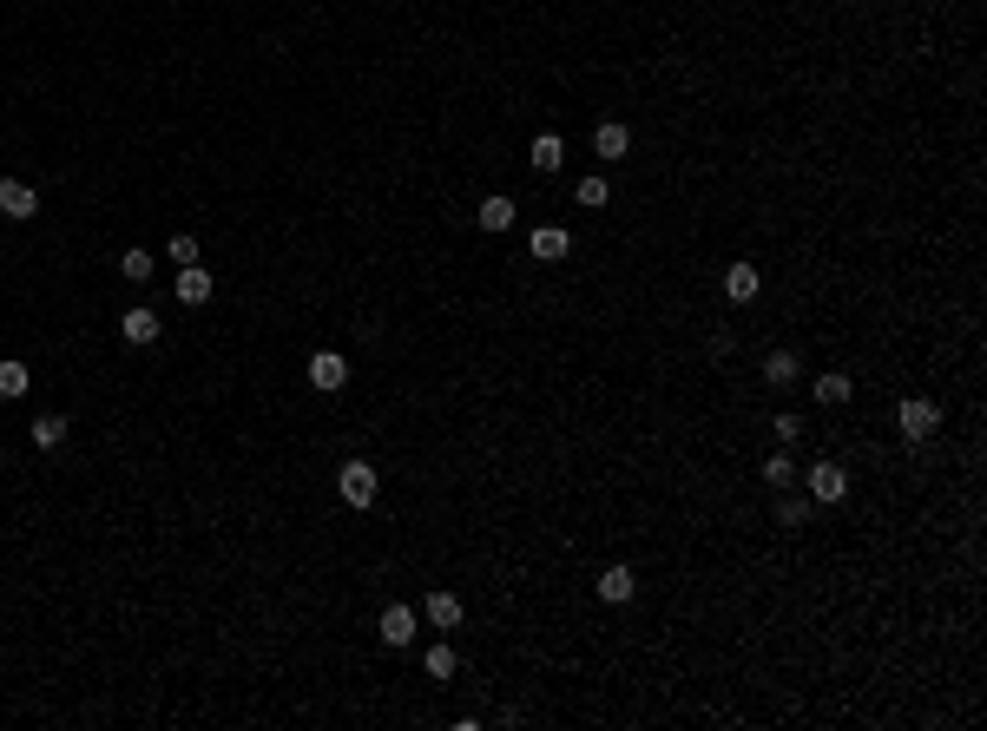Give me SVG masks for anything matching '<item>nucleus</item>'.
Returning <instances> with one entry per match:
<instances>
[{
    "label": "nucleus",
    "instance_id": "nucleus-1",
    "mask_svg": "<svg viewBox=\"0 0 987 731\" xmlns=\"http://www.w3.org/2000/svg\"><path fill=\"white\" fill-rule=\"evenodd\" d=\"M336 494H343L349 508H369V501L382 494V475H376V468H369L362 455H349L343 468H336Z\"/></svg>",
    "mask_w": 987,
    "mask_h": 731
},
{
    "label": "nucleus",
    "instance_id": "nucleus-2",
    "mask_svg": "<svg viewBox=\"0 0 987 731\" xmlns=\"http://www.w3.org/2000/svg\"><path fill=\"white\" fill-rule=\"evenodd\" d=\"M895 429H902V442H928V435L941 429V409L928 396H909V402H895Z\"/></svg>",
    "mask_w": 987,
    "mask_h": 731
},
{
    "label": "nucleus",
    "instance_id": "nucleus-3",
    "mask_svg": "<svg viewBox=\"0 0 987 731\" xmlns=\"http://www.w3.org/2000/svg\"><path fill=\"white\" fill-rule=\"evenodd\" d=\"M803 488H810V501H823V508H836L849 494V475L843 461H816V468H803Z\"/></svg>",
    "mask_w": 987,
    "mask_h": 731
},
{
    "label": "nucleus",
    "instance_id": "nucleus-4",
    "mask_svg": "<svg viewBox=\"0 0 987 731\" xmlns=\"http://www.w3.org/2000/svg\"><path fill=\"white\" fill-rule=\"evenodd\" d=\"M415 633H422V613H415V606H382V620H376V639L382 646H415Z\"/></svg>",
    "mask_w": 987,
    "mask_h": 731
},
{
    "label": "nucleus",
    "instance_id": "nucleus-5",
    "mask_svg": "<svg viewBox=\"0 0 987 731\" xmlns=\"http://www.w3.org/2000/svg\"><path fill=\"white\" fill-rule=\"evenodd\" d=\"M0 218H14V224L40 218V191H33L27 178H0Z\"/></svg>",
    "mask_w": 987,
    "mask_h": 731
},
{
    "label": "nucleus",
    "instance_id": "nucleus-6",
    "mask_svg": "<svg viewBox=\"0 0 987 731\" xmlns=\"http://www.w3.org/2000/svg\"><path fill=\"white\" fill-rule=\"evenodd\" d=\"M514 218H520V205L507 198V191H494V198L474 205V224H481V231H514Z\"/></svg>",
    "mask_w": 987,
    "mask_h": 731
},
{
    "label": "nucleus",
    "instance_id": "nucleus-7",
    "mask_svg": "<svg viewBox=\"0 0 987 731\" xmlns=\"http://www.w3.org/2000/svg\"><path fill=\"white\" fill-rule=\"evenodd\" d=\"M310 382L323 389V396H329V389H343V382H349V356H336V350H316V356H310Z\"/></svg>",
    "mask_w": 987,
    "mask_h": 731
},
{
    "label": "nucleus",
    "instance_id": "nucleus-8",
    "mask_svg": "<svg viewBox=\"0 0 987 731\" xmlns=\"http://www.w3.org/2000/svg\"><path fill=\"white\" fill-rule=\"evenodd\" d=\"M119 336H126L132 350H145V343H158V310H126V317H119Z\"/></svg>",
    "mask_w": 987,
    "mask_h": 731
},
{
    "label": "nucleus",
    "instance_id": "nucleus-9",
    "mask_svg": "<svg viewBox=\"0 0 987 731\" xmlns=\"http://www.w3.org/2000/svg\"><path fill=\"white\" fill-rule=\"evenodd\" d=\"M593 587H599V600H606V606H626L632 593H639V580H632V567H606Z\"/></svg>",
    "mask_w": 987,
    "mask_h": 731
},
{
    "label": "nucleus",
    "instance_id": "nucleus-10",
    "mask_svg": "<svg viewBox=\"0 0 987 731\" xmlns=\"http://www.w3.org/2000/svg\"><path fill=\"white\" fill-rule=\"evenodd\" d=\"M797 376H803V356L797 350H770L764 356V382H770V389H790Z\"/></svg>",
    "mask_w": 987,
    "mask_h": 731
},
{
    "label": "nucleus",
    "instance_id": "nucleus-11",
    "mask_svg": "<svg viewBox=\"0 0 987 731\" xmlns=\"http://www.w3.org/2000/svg\"><path fill=\"white\" fill-rule=\"evenodd\" d=\"M593 152H599V159H626V152H632V126H619V119H606V126L593 132Z\"/></svg>",
    "mask_w": 987,
    "mask_h": 731
},
{
    "label": "nucleus",
    "instance_id": "nucleus-12",
    "mask_svg": "<svg viewBox=\"0 0 987 731\" xmlns=\"http://www.w3.org/2000/svg\"><path fill=\"white\" fill-rule=\"evenodd\" d=\"M757 290H764V277H757V264H731V271H724V297H731V303H751Z\"/></svg>",
    "mask_w": 987,
    "mask_h": 731
},
{
    "label": "nucleus",
    "instance_id": "nucleus-13",
    "mask_svg": "<svg viewBox=\"0 0 987 731\" xmlns=\"http://www.w3.org/2000/svg\"><path fill=\"white\" fill-rule=\"evenodd\" d=\"M178 303H191V310L211 303V271H204V264H185V271H178Z\"/></svg>",
    "mask_w": 987,
    "mask_h": 731
},
{
    "label": "nucleus",
    "instance_id": "nucleus-14",
    "mask_svg": "<svg viewBox=\"0 0 987 731\" xmlns=\"http://www.w3.org/2000/svg\"><path fill=\"white\" fill-rule=\"evenodd\" d=\"M566 251H573V238H566L560 224H540V231H533V257H540V264H560Z\"/></svg>",
    "mask_w": 987,
    "mask_h": 731
},
{
    "label": "nucleus",
    "instance_id": "nucleus-15",
    "mask_svg": "<svg viewBox=\"0 0 987 731\" xmlns=\"http://www.w3.org/2000/svg\"><path fill=\"white\" fill-rule=\"evenodd\" d=\"M849 396H856L849 369H823V376H816V402H823V409H836V402H849Z\"/></svg>",
    "mask_w": 987,
    "mask_h": 731
},
{
    "label": "nucleus",
    "instance_id": "nucleus-16",
    "mask_svg": "<svg viewBox=\"0 0 987 731\" xmlns=\"http://www.w3.org/2000/svg\"><path fill=\"white\" fill-rule=\"evenodd\" d=\"M422 620L448 633V626H461V600H455V593H428V600H422Z\"/></svg>",
    "mask_w": 987,
    "mask_h": 731
},
{
    "label": "nucleus",
    "instance_id": "nucleus-17",
    "mask_svg": "<svg viewBox=\"0 0 987 731\" xmlns=\"http://www.w3.org/2000/svg\"><path fill=\"white\" fill-rule=\"evenodd\" d=\"M527 159H533V172H560V165H566V145H560V132H540Z\"/></svg>",
    "mask_w": 987,
    "mask_h": 731
},
{
    "label": "nucleus",
    "instance_id": "nucleus-18",
    "mask_svg": "<svg viewBox=\"0 0 987 731\" xmlns=\"http://www.w3.org/2000/svg\"><path fill=\"white\" fill-rule=\"evenodd\" d=\"M152 271H158V257L145 251V244H132V251L119 257V277H126V284H152Z\"/></svg>",
    "mask_w": 987,
    "mask_h": 731
},
{
    "label": "nucleus",
    "instance_id": "nucleus-19",
    "mask_svg": "<svg viewBox=\"0 0 987 731\" xmlns=\"http://www.w3.org/2000/svg\"><path fill=\"white\" fill-rule=\"evenodd\" d=\"M27 382H33L27 363H0V402H20L27 396Z\"/></svg>",
    "mask_w": 987,
    "mask_h": 731
},
{
    "label": "nucleus",
    "instance_id": "nucleus-20",
    "mask_svg": "<svg viewBox=\"0 0 987 731\" xmlns=\"http://www.w3.org/2000/svg\"><path fill=\"white\" fill-rule=\"evenodd\" d=\"M810 494H784V501H777V527H810Z\"/></svg>",
    "mask_w": 987,
    "mask_h": 731
},
{
    "label": "nucleus",
    "instance_id": "nucleus-21",
    "mask_svg": "<svg viewBox=\"0 0 987 731\" xmlns=\"http://www.w3.org/2000/svg\"><path fill=\"white\" fill-rule=\"evenodd\" d=\"M797 475H803V468H797V461H790V448H777V455L764 461V481H770V488H790V481H797Z\"/></svg>",
    "mask_w": 987,
    "mask_h": 731
},
{
    "label": "nucleus",
    "instance_id": "nucleus-22",
    "mask_svg": "<svg viewBox=\"0 0 987 731\" xmlns=\"http://www.w3.org/2000/svg\"><path fill=\"white\" fill-rule=\"evenodd\" d=\"M455 666H461L455 646H428L422 652V672H428V679H455Z\"/></svg>",
    "mask_w": 987,
    "mask_h": 731
},
{
    "label": "nucleus",
    "instance_id": "nucleus-23",
    "mask_svg": "<svg viewBox=\"0 0 987 731\" xmlns=\"http://www.w3.org/2000/svg\"><path fill=\"white\" fill-rule=\"evenodd\" d=\"M66 429H73L66 415H40V422H33V442H40V448H60V442H66Z\"/></svg>",
    "mask_w": 987,
    "mask_h": 731
},
{
    "label": "nucleus",
    "instance_id": "nucleus-24",
    "mask_svg": "<svg viewBox=\"0 0 987 731\" xmlns=\"http://www.w3.org/2000/svg\"><path fill=\"white\" fill-rule=\"evenodd\" d=\"M165 257H172L178 271H185V264H198V238H172V244H165Z\"/></svg>",
    "mask_w": 987,
    "mask_h": 731
},
{
    "label": "nucleus",
    "instance_id": "nucleus-25",
    "mask_svg": "<svg viewBox=\"0 0 987 731\" xmlns=\"http://www.w3.org/2000/svg\"><path fill=\"white\" fill-rule=\"evenodd\" d=\"M606 198H612V191H606V178H580V205H606Z\"/></svg>",
    "mask_w": 987,
    "mask_h": 731
},
{
    "label": "nucleus",
    "instance_id": "nucleus-26",
    "mask_svg": "<svg viewBox=\"0 0 987 731\" xmlns=\"http://www.w3.org/2000/svg\"><path fill=\"white\" fill-rule=\"evenodd\" d=\"M770 429H777V442H784V448H797V435H803V422H790V415H777V422H770Z\"/></svg>",
    "mask_w": 987,
    "mask_h": 731
}]
</instances>
